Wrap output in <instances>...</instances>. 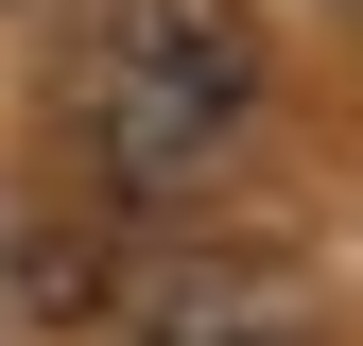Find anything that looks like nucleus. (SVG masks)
I'll use <instances>...</instances> for the list:
<instances>
[{
  "label": "nucleus",
  "mask_w": 363,
  "mask_h": 346,
  "mask_svg": "<svg viewBox=\"0 0 363 346\" xmlns=\"http://www.w3.org/2000/svg\"><path fill=\"white\" fill-rule=\"evenodd\" d=\"M52 121L86 139L104 191H191V173L259 121V35H242V0H69Z\"/></svg>",
  "instance_id": "obj_1"
},
{
  "label": "nucleus",
  "mask_w": 363,
  "mask_h": 346,
  "mask_svg": "<svg viewBox=\"0 0 363 346\" xmlns=\"http://www.w3.org/2000/svg\"><path fill=\"white\" fill-rule=\"evenodd\" d=\"M139 346H329V294L294 260H156Z\"/></svg>",
  "instance_id": "obj_2"
}]
</instances>
